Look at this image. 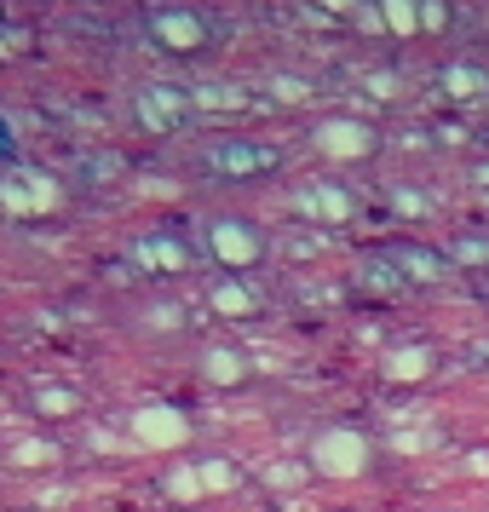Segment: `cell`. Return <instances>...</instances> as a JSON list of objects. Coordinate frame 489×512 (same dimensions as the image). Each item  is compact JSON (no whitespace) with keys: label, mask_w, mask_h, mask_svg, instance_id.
I'll return each instance as SVG.
<instances>
[{"label":"cell","mask_w":489,"mask_h":512,"mask_svg":"<svg viewBox=\"0 0 489 512\" xmlns=\"http://www.w3.org/2000/svg\"><path fill=\"white\" fill-rule=\"evenodd\" d=\"M6 150H12V139H6V127H0V156H6Z\"/></svg>","instance_id":"1"}]
</instances>
